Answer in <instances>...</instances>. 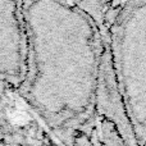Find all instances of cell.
Returning <instances> with one entry per match:
<instances>
[{"label":"cell","mask_w":146,"mask_h":146,"mask_svg":"<svg viewBox=\"0 0 146 146\" xmlns=\"http://www.w3.org/2000/svg\"><path fill=\"white\" fill-rule=\"evenodd\" d=\"M115 64L119 88L124 98L139 141L146 140V0H129L115 26Z\"/></svg>","instance_id":"6da1fadb"},{"label":"cell","mask_w":146,"mask_h":146,"mask_svg":"<svg viewBox=\"0 0 146 146\" xmlns=\"http://www.w3.org/2000/svg\"><path fill=\"white\" fill-rule=\"evenodd\" d=\"M99 68V110L113 122V124L118 128L122 139L128 144V146H137V137L127 111L124 98L119 88L108 44H105L104 51L101 54Z\"/></svg>","instance_id":"7a4b0ae2"}]
</instances>
